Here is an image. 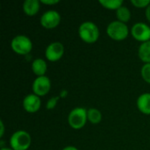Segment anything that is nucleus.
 Returning a JSON list of instances; mask_svg holds the SVG:
<instances>
[{
	"label": "nucleus",
	"mask_w": 150,
	"mask_h": 150,
	"mask_svg": "<svg viewBox=\"0 0 150 150\" xmlns=\"http://www.w3.org/2000/svg\"><path fill=\"white\" fill-rule=\"evenodd\" d=\"M78 35L86 44L96 43L100 36L98 25L92 21H84L78 27Z\"/></svg>",
	"instance_id": "nucleus-1"
},
{
	"label": "nucleus",
	"mask_w": 150,
	"mask_h": 150,
	"mask_svg": "<svg viewBox=\"0 0 150 150\" xmlns=\"http://www.w3.org/2000/svg\"><path fill=\"white\" fill-rule=\"evenodd\" d=\"M130 31L127 24L119 20L112 21L106 27V33L109 38L116 41H122L128 37Z\"/></svg>",
	"instance_id": "nucleus-2"
},
{
	"label": "nucleus",
	"mask_w": 150,
	"mask_h": 150,
	"mask_svg": "<svg viewBox=\"0 0 150 150\" xmlns=\"http://www.w3.org/2000/svg\"><path fill=\"white\" fill-rule=\"evenodd\" d=\"M9 144L13 150H27L32 144V137L28 132L18 130L11 135Z\"/></svg>",
	"instance_id": "nucleus-3"
},
{
	"label": "nucleus",
	"mask_w": 150,
	"mask_h": 150,
	"mask_svg": "<svg viewBox=\"0 0 150 150\" xmlns=\"http://www.w3.org/2000/svg\"><path fill=\"white\" fill-rule=\"evenodd\" d=\"M33 42L29 37L25 34L16 35L11 40V50L20 55H28L30 54L33 49Z\"/></svg>",
	"instance_id": "nucleus-4"
},
{
	"label": "nucleus",
	"mask_w": 150,
	"mask_h": 150,
	"mask_svg": "<svg viewBox=\"0 0 150 150\" xmlns=\"http://www.w3.org/2000/svg\"><path fill=\"white\" fill-rule=\"evenodd\" d=\"M87 109L83 107H76L70 111L68 115V124L74 130H80L84 127L88 121Z\"/></svg>",
	"instance_id": "nucleus-5"
},
{
	"label": "nucleus",
	"mask_w": 150,
	"mask_h": 150,
	"mask_svg": "<svg viewBox=\"0 0 150 150\" xmlns=\"http://www.w3.org/2000/svg\"><path fill=\"white\" fill-rule=\"evenodd\" d=\"M62 20L61 14L55 10H48L45 11L40 19L41 26L47 30H52L56 28Z\"/></svg>",
	"instance_id": "nucleus-6"
},
{
	"label": "nucleus",
	"mask_w": 150,
	"mask_h": 150,
	"mask_svg": "<svg viewBox=\"0 0 150 150\" xmlns=\"http://www.w3.org/2000/svg\"><path fill=\"white\" fill-rule=\"evenodd\" d=\"M65 47L63 44L60 41H53L47 45L45 50L46 59L51 62H57L61 60L64 54Z\"/></svg>",
	"instance_id": "nucleus-7"
},
{
	"label": "nucleus",
	"mask_w": 150,
	"mask_h": 150,
	"mask_svg": "<svg viewBox=\"0 0 150 150\" xmlns=\"http://www.w3.org/2000/svg\"><path fill=\"white\" fill-rule=\"evenodd\" d=\"M132 37L142 43L150 40V26L146 23L137 22L130 29Z\"/></svg>",
	"instance_id": "nucleus-8"
},
{
	"label": "nucleus",
	"mask_w": 150,
	"mask_h": 150,
	"mask_svg": "<svg viewBox=\"0 0 150 150\" xmlns=\"http://www.w3.org/2000/svg\"><path fill=\"white\" fill-rule=\"evenodd\" d=\"M51 81L47 76L36 77L32 84L33 93L40 97L46 96L51 90Z\"/></svg>",
	"instance_id": "nucleus-9"
},
{
	"label": "nucleus",
	"mask_w": 150,
	"mask_h": 150,
	"mask_svg": "<svg viewBox=\"0 0 150 150\" xmlns=\"http://www.w3.org/2000/svg\"><path fill=\"white\" fill-rule=\"evenodd\" d=\"M24 110L28 113L37 112L41 106V99L39 96L32 93L26 95L22 102Z\"/></svg>",
	"instance_id": "nucleus-10"
},
{
	"label": "nucleus",
	"mask_w": 150,
	"mask_h": 150,
	"mask_svg": "<svg viewBox=\"0 0 150 150\" xmlns=\"http://www.w3.org/2000/svg\"><path fill=\"white\" fill-rule=\"evenodd\" d=\"M138 110L145 115H150V93L146 92L141 94L136 101Z\"/></svg>",
	"instance_id": "nucleus-11"
},
{
	"label": "nucleus",
	"mask_w": 150,
	"mask_h": 150,
	"mask_svg": "<svg viewBox=\"0 0 150 150\" xmlns=\"http://www.w3.org/2000/svg\"><path fill=\"white\" fill-rule=\"evenodd\" d=\"M40 1L39 0H25L23 3V11L28 17L35 16L40 9Z\"/></svg>",
	"instance_id": "nucleus-12"
},
{
	"label": "nucleus",
	"mask_w": 150,
	"mask_h": 150,
	"mask_svg": "<svg viewBox=\"0 0 150 150\" xmlns=\"http://www.w3.org/2000/svg\"><path fill=\"white\" fill-rule=\"evenodd\" d=\"M31 69H32L33 73L37 77L43 76H46V73L47 70V63L42 58H36L32 62Z\"/></svg>",
	"instance_id": "nucleus-13"
},
{
	"label": "nucleus",
	"mask_w": 150,
	"mask_h": 150,
	"mask_svg": "<svg viewBox=\"0 0 150 150\" xmlns=\"http://www.w3.org/2000/svg\"><path fill=\"white\" fill-rule=\"evenodd\" d=\"M138 56L144 64L150 63V40L140 45L138 48Z\"/></svg>",
	"instance_id": "nucleus-14"
},
{
	"label": "nucleus",
	"mask_w": 150,
	"mask_h": 150,
	"mask_svg": "<svg viewBox=\"0 0 150 150\" xmlns=\"http://www.w3.org/2000/svg\"><path fill=\"white\" fill-rule=\"evenodd\" d=\"M116 17H117V20L127 24L131 19L132 17L131 11L127 6L123 5L116 11Z\"/></svg>",
	"instance_id": "nucleus-15"
},
{
	"label": "nucleus",
	"mask_w": 150,
	"mask_h": 150,
	"mask_svg": "<svg viewBox=\"0 0 150 150\" xmlns=\"http://www.w3.org/2000/svg\"><path fill=\"white\" fill-rule=\"evenodd\" d=\"M87 117L88 121L91 124H98L102 120V112L97 108H90L87 111Z\"/></svg>",
	"instance_id": "nucleus-16"
},
{
	"label": "nucleus",
	"mask_w": 150,
	"mask_h": 150,
	"mask_svg": "<svg viewBox=\"0 0 150 150\" xmlns=\"http://www.w3.org/2000/svg\"><path fill=\"white\" fill-rule=\"evenodd\" d=\"M99 4L107 10L117 11L121 6H123L124 2L122 0H99Z\"/></svg>",
	"instance_id": "nucleus-17"
},
{
	"label": "nucleus",
	"mask_w": 150,
	"mask_h": 150,
	"mask_svg": "<svg viewBox=\"0 0 150 150\" xmlns=\"http://www.w3.org/2000/svg\"><path fill=\"white\" fill-rule=\"evenodd\" d=\"M141 75L142 79L150 84V63H145L142 67Z\"/></svg>",
	"instance_id": "nucleus-18"
},
{
	"label": "nucleus",
	"mask_w": 150,
	"mask_h": 150,
	"mask_svg": "<svg viewBox=\"0 0 150 150\" xmlns=\"http://www.w3.org/2000/svg\"><path fill=\"white\" fill-rule=\"evenodd\" d=\"M60 100V97L59 96H54V97H51L47 101V104H46V109L47 110H53L56 107L58 102Z\"/></svg>",
	"instance_id": "nucleus-19"
},
{
	"label": "nucleus",
	"mask_w": 150,
	"mask_h": 150,
	"mask_svg": "<svg viewBox=\"0 0 150 150\" xmlns=\"http://www.w3.org/2000/svg\"><path fill=\"white\" fill-rule=\"evenodd\" d=\"M130 3L135 8H147L150 4V0H131Z\"/></svg>",
	"instance_id": "nucleus-20"
},
{
	"label": "nucleus",
	"mask_w": 150,
	"mask_h": 150,
	"mask_svg": "<svg viewBox=\"0 0 150 150\" xmlns=\"http://www.w3.org/2000/svg\"><path fill=\"white\" fill-rule=\"evenodd\" d=\"M40 3L46 5H54L59 4L60 0H40Z\"/></svg>",
	"instance_id": "nucleus-21"
},
{
	"label": "nucleus",
	"mask_w": 150,
	"mask_h": 150,
	"mask_svg": "<svg viewBox=\"0 0 150 150\" xmlns=\"http://www.w3.org/2000/svg\"><path fill=\"white\" fill-rule=\"evenodd\" d=\"M0 138L2 139L4 134V121L1 120H0Z\"/></svg>",
	"instance_id": "nucleus-22"
},
{
	"label": "nucleus",
	"mask_w": 150,
	"mask_h": 150,
	"mask_svg": "<svg viewBox=\"0 0 150 150\" xmlns=\"http://www.w3.org/2000/svg\"><path fill=\"white\" fill-rule=\"evenodd\" d=\"M69 95V91L67 90H62L60 94H59V97L60 98H66Z\"/></svg>",
	"instance_id": "nucleus-23"
},
{
	"label": "nucleus",
	"mask_w": 150,
	"mask_h": 150,
	"mask_svg": "<svg viewBox=\"0 0 150 150\" xmlns=\"http://www.w3.org/2000/svg\"><path fill=\"white\" fill-rule=\"evenodd\" d=\"M145 17H146L147 20L150 23V4L145 9Z\"/></svg>",
	"instance_id": "nucleus-24"
},
{
	"label": "nucleus",
	"mask_w": 150,
	"mask_h": 150,
	"mask_svg": "<svg viewBox=\"0 0 150 150\" xmlns=\"http://www.w3.org/2000/svg\"><path fill=\"white\" fill-rule=\"evenodd\" d=\"M62 150H79L77 148H76L75 146H67L65 148H63Z\"/></svg>",
	"instance_id": "nucleus-25"
},
{
	"label": "nucleus",
	"mask_w": 150,
	"mask_h": 150,
	"mask_svg": "<svg viewBox=\"0 0 150 150\" xmlns=\"http://www.w3.org/2000/svg\"><path fill=\"white\" fill-rule=\"evenodd\" d=\"M0 150H13V149H12L11 148H10V147H9V148H7V147H4V148H2Z\"/></svg>",
	"instance_id": "nucleus-26"
}]
</instances>
